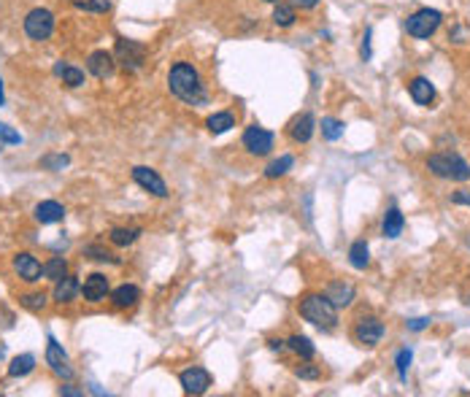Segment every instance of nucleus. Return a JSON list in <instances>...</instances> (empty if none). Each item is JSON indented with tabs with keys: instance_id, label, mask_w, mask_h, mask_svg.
Here are the masks:
<instances>
[{
	"instance_id": "nucleus-30",
	"label": "nucleus",
	"mask_w": 470,
	"mask_h": 397,
	"mask_svg": "<svg viewBox=\"0 0 470 397\" xmlns=\"http://www.w3.org/2000/svg\"><path fill=\"white\" fill-rule=\"evenodd\" d=\"M292 165H295V157H292V155H281L279 160H273V162L265 168V176H268V178H279V176H284V173L289 171Z\"/></svg>"
},
{
	"instance_id": "nucleus-26",
	"label": "nucleus",
	"mask_w": 470,
	"mask_h": 397,
	"mask_svg": "<svg viewBox=\"0 0 470 397\" xmlns=\"http://www.w3.org/2000/svg\"><path fill=\"white\" fill-rule=\"evenodd\" d=\"M297 19V8L292 3H276L273 8V25L276 27H292Z\"/></svg>"
},
{
	"instance_id": "nucleus-36",
	"label": "nucleus",
	"mask_w": 470,
	"mask_h": 397,
	"mask_svg": "<svg viewBox=\"0 0 470 397\" xmlns=\"http://www.w3.org/2000/svg\"><path fill=\"white\" fill-rule=\"evenodd\" d=\"M295 376L303 381H316L319 376H322V370H319L316 365H300V367L295 370Z\"/></svg>"
},
{
	"instance_id": "nucleus-43",
	"label": "nucleus",
	"mask_w": 470,
	"mask_h": 397,
	"mask_svg": "<svg viewBox=\"0 0 470 397\" xmlns=\"http://www.w3.org/2000/svg\"><path fill=\"white\" fill-rule=\"evenodd\" d=\"M60 395H65V397H81L84 395V389H76V386H60Z\"/></svg>"
},
{
	"instance_id": "nucleus-19",
	"label": "nucleus",
	"mask_w": 470,
	"mask_h": 397,
	"mask_svg": "<svg viewBox=\"0 0 470 397\" xmlns=\"http://www.w3.org/2000/svg\"><path fill=\"white\" fill-rule=\"evenodd\" d=\"M33 214L41 225H57V222L65 219V206L57 203V200H41Z\"/></svg>"
},
{
	"instance_id": "nucleus-25",
	"label": "nucleus",
	"mask_w": 470,
	"mask_h": 397,
	"mask_svg": "<svg viewBox=\"0 0 470 397\" xmlns=\"http://www.w3.org/2000/svg\"><path fill=\"white\" fill-rule=\"evenodd\" d=\"M348 262H351V268H357V271H365L367 265H370V249H367L365 241L351 243V249H348Z\"/></svg>"
},
{
	"instance_id": "nucleus-6",
	"label": "nucleus",
	"mask_w": 470,
	"mask_h": 397,
	"mask_svg": "<svg viewBox=\"0 0 470 397\" xmlns=\"http://www.w3.org/2000/svg\"><path fill=\"white\" fill-rule=\"evenodd\" d=\"M54 33V14L49 8H33L25 17V35L30 41H49Z\"/></svg>"
},
{
	"instance_id": "nucleus-45",
	"label": "nucleus",
	"mask_w": 470,
	"mask_h": 397,
	"mask_svg": "<svg viewBox=\"0 0 470 397\" xmlns=\"http://www.w3.org/2000/svg\"><path fill=\"white\" fill-rule=\"evenodd\" d=\"M6 103V92H3V79H0V105Z\"/></svg>"
},
{
	"instance_id": "nucleus-7",
	"label": "nucleus",
	"mask_w": 470,
	"mask_h": 397,
	"mask_svg": "<svg viewBox=\"0 0 470 397\" xmlns=\"http://www.w3.org/2000/svg\"><path fill=\"white\" fill-rule=\"evenodd\" d=\"M384 322L379 319V316H360L357 319V325H354V341L360 346H367V349H373V346L381 344L384 338Z\"/></svg>"
},
{
	"instance_id": "nucleus-15",
	"label": "nucleus",
	"mask_w": 470,
	"mask_h": 397,
	"mask_svg": "<svg viewBox=\"0 0 470 397\" xmlns=\"http://www.w3.org/2000/svg\"><path fill=\"white\" fill-rule=\"evenodd\" d=\"M313 133H316V119H313L311 111H303L300 117L289 122V138L295 143H308L313 138Z\"/></svg>"
},
{
	"instance_id": "nucleus-44",
	"label": "nucleus",
	"mask_w": 470,
	"mask_h": 397,
	"mask_svg": "<svg viewBox=\"0 0 470 397\" xmlns=\"http://www.w3.org/2000/svg\"><path fill=\"white\" fill-rule=\"evenodd\" d=\"M268 346H270L273 351H284V349H287V344H284V341H276V338H273V341H268Z\"/></svg>"
},
{
	"instance_id": "nucleus-37",
	"label": "nucleus",
	"mask_w": 470,
	"mask_h": 397,
	"mask_svg": "<svg viewBox=\"0 0 470 397\" xmlns=\"http://www.w3.org/2000/svg\"><path fill=\"white\" fill-rule=\"evenodd\" d=\"M70 160L65 155H57V157H44V160H41V165H44V168H49V171H54V168H57V171H60V168H65V165H68Z\"/></svg>"
},
{
	"instance_id": "nucleus-11",
	"label": "nucleus",
	"mask_w": 470,
	"mask_h": 397,
	"mask_svg": "<svg viewBox=\"0 0 470 397\" xmlns=\"http://www.w3.org/2000/svg\"><path fill=\"white\" fill-rule=\"evenodd\" d=\"M178 384L187 395H206L211 386V373L206 367H187V370H181Z\"/></svg>"
},
{
	"instance_id": "nucleus-1",
	"label": "nucleus",
	"mask_w": 470,
	"mask_h": 397,
	"mask_svg": "<svg viewBox=\"0 0 470 397\" xmlns=\"http://www.w3.org/2000/svg\"><path fill=\"white\" fill-rule=\"evenodd\" d=\"M168 89L181 103L195 105V108L209 103V92H206V84H203V76L192 63H176L174 68L168 70Z\"/></svg>"
},
{
	"instance_id": "nucleus-39",
	"label": "nucleus",
	"mask_w": 470,
	"mask_h": 397,
	"mask_svg": "<svg viewBox=\"0 0 470 397\" xmlns=\"http://www.w3.org/2000/svg\"><path fill=\"white\" fill-rule=\"evenodd\" d=\"M430 316H419V319H411V322H405V327L411 330V332H422V330H427L430 327Z\"/></svg>"
},
{
	"instance_id": "nucleus-35",
	"label": "nucleus",
	"mask_w": 470,
	"mask_h": 397,
	"mask_svg": "<svg viewBox=\"0 0 470 397\" xmlns=\"http://www.w3.org/2000/svg\"><path fill=\"white\" fill-rule=\"evenodd\" d=\"M411 360H414V351H411V349H400V351H398V357H395V367H398V379L400 381L408 379Z\"/></svg>"
},
{
	"instance_id": "nucleus-27",
	"label": "nucleus",
	"mask_w": 470,
	"mask_h": 397,
	"mask_svg": "<svg viewBox=\"0 0 470 397\" xmlns=\"http://www.w3.org/2000/svg\"><path fill=\"white\" fill-rule=\"evenodd\" d=\"M287 349L295 351L300 360H313V354H316V346H313L306 335H292V338L287 341Z\"/></svg>"
},
{
	"instance_id": "nucleus-32",
	"label": "nucleus",
	"mask_w": 470,
	"mask_h": 397,
	"mask_svg": "<svg viewBox=\"0 0 470 397\" xmlns=\"http://www.w3.org/2000/svg\"><path fill=\"white\" fill-rule=\"evenodd\" d=\"M73 6L79 11H89V14H108L111 11V0H73Z\"/></svg>"
},
{
	"instance_id": "nucleus-9",
	"label": "nucleus",
	"mask_w": 470,
	"mask_h": 397,
	"mask_svg": "<svg viewBox=\"0 0 470 397\" xmlns=\"http://www.w3.org/2000/svg\"><path fill=\"white\" fill-rule=\"evenodd\" d=\"M130 176H133V181L138 184L141 190L152 192L155 197H168V184L162 181V176L155 171V168H146V165H136L133 171H130Z\"/></svg>"
},
{
	"instance_id": "nucleus-24",
	"label": "nucleus",
	"mask_w": 470,
	"mask_h": 397,
	"mask_svg": "<svg viewBox=\"0 0 470 397\" xmlns=\"http://www.w3.org/2000/svg\"><path fill=\"white\" fill-rule=\"evenodd\" d=\"M33 370H35V357L30 351L14 357L11 365H8V376H11V379H25V376H30Z\"/></svg>"
},
{
	"instance_id": "nucleus-12",
	"label": "nucleus",
	"mask_w": 470,
	"mask_h": 397,
	"mask_svg": "<svg viewBox=\"0 0 470 397\" xmlns=\"http://www.w3.org/2000/svg\"><path fill=\"white\" fill-rule=\"evenodd\" d=\"M14 271H17V276L22 278V281H27V284H35V281H41V276H44V265H41L30 252L14 254Z\"/></svg>"
},
{
	"instance_id": "nucleus-34",
	"label": "nucleus",
	"mask_w": 470,
	"mask_h": 397,
	"mask_svg": "<svg viewBox=\"0 0 470 397\" xmlns=\"http://www.w3.org/2000/svg\"><path fill=\"white\" fill-rule=\"evenodd\" d=\"M19 306L27 311H44L46 308V294L44 292H27L19 297Z\"/></svg>"
},
{
	"instance_id": "nucleus-17",
	"label": "nucleus",
	"mask_w": 470,
	"mask_h": 397,
	"mask_svg": "<svg viewBox=\"0 0 470 397\" xmlns=\"http://www.w3.org/2000/svg\"><path fill=\"white\" fill-rule=\"evenodd\" d=\"M79 294H81V284H79L73 276H63L60 281H54V292H52L54 303L68 306V303H73Z\"/></svg>"
},
{
	"instance_id": "nucleus-8",
	"label": "nucleus",
	"mask_w": 470,
	"mask_h": 397,
	"mask_svg": "<svg viewBox=\"0 0 470 397\" xmlns=\"http://www.w3.org/2000/svg\"><path fill=\"white\" fill-rule=\"evenodd\" d=\"M273 143H276V136H273L270 130L260 127V124H252V127L244 130V149L249 155H254V157L270 155Z\"/></svg>"
},
{
	"instance_id": "nucleus-46",
	"label": "nucleus",
	"mask_w": 470,
	"mask_h": 397,
	"mask_svg": "<svg viewBox=\"0 0 470 397\" xmlns=\"http://www.w3.org/2000/svg\"><path fill=\"white\" fill-rule=\"evenodd\" d=\"M262 3H281V0H262Z\"/></svg>"
},
{
	"instance_id": "nucleus-14",
	"label": "nucleus",
	"mask_w": 470,
	"mask_h": 397,
	"mask_svg": "<svg viewBox=\"0 0 470 397\" xmlns=\"http://www.w3.org/2000/svg\"><path fill=\"white\" fill-rule=\"evenodd\" d=\"M81 294H84V300L87 303H103L105 297L111 294V284H108V278L103 276V273H92V276H87V281H84V287H81Z\"/></svg>"
},
{
	"instance_id": "nucleus-33",
	"label": "nucleus",
	"mask_w": 470,
	"mask_h": 397,
	"mask_svg": "<svg viewBox=\"0 0 470 397\" xmlns=\"http://www.w3.org/2000/svg\"><path fill=\"white\" fill-rule=\"evenodd\" d=\"M84 254L92 259H98V262H111V265H119V257H114L105 246H100V243H89V246H84Z\"/></svg>"
},
{
	"instance_id": "nucleus-20",
	"label": "nucleus",
	"mask_w": 470,
	"mask_h": 397,
	"mask_svg": "<svg viewBox=\"0 0 470 397\" xmlns=\"http://www.w3.org/2000/svg\"><path fill=\"white\" fill-rule=\"evenodd\" d=\"M325 294L330 297L335 308H348V306L354 303V294H357V292H354V287H351V284H346V281H332Z\"/></svg>"
},
{
	"instance_id": "nucleus-22",
	"label": "nucleus",
	"mask_w": 470,
	"mask_h": 397,
	"mask_svg": "<svg viewBox=\"0 0 470 397\" xmlns=\"http://www.w3.org/2000/svg\"><path fill=\"white\" fill-rule=\"evenodd\" d=\"M54 76L63 79V84H68V86L84 84V70L76 68V65H68V63H57V65H54Z\"/></svg>"
},
{
	"instance_id": "nucleus-10",
	"label": "nucleus",
	"mask_w": 470,
	"mask_h": 397,
	"mask_svg": "<svg viewBox=\"0 0 470 397\" xmlns=\"http://www.w3.org/2000/svg\"><path fill=\"white\" fill-rule=\"evenodd\" d=\"M46 365L52 367L60 379L70 381L73 376H76L73 367H70V360H68V354H65V349L57 344V338H52V335L46 338Z\"/></svg>"
},
{
	"instance_id": "nucleus-29",
	"label": "nucleus",
	"mask_w": 470,
	"mask_h": 397,
	"mask_svg": "<svg viewBox=\"0 0 470 397\" xmlns=\"http://www.w3.org/2000/svg\"><path fill=\"white\" fill-rule=\"evenodd\" d=\"M63 276H68V259L65 257H52L49 262H44V278L60 281Z\"/></svg>"
},
{
	"instance_id": "nucleus-31",
	"label": "nucleus",
	"mask_w": 470,
	"mask_h": 397,
	"mask_svg": "<svg viewBox=\"0 0 470 397\" xmlns=\"http://www.w3.org/2000/svg\"><path fill=\"white\" fill-rule=\"evenodd\" d=\"M344 130H346V124L341 119H332V117H325V119H322V136L327 141L344 138Z\"/></svg>"
},
{
	"instance_id": "nucleus-40",
	"label": "nucleus",
	"mask_w": 470,
	"mask_h": 397,
	"mask_svg": "<svg viewBox=\"0 0 470 397\" xmlns=\"http://www.w3.org/2000/svg\"><path fill=\"white\" fill-rule=\"evenodd\" d=\"M370 38H373V30H365V35H363V46H360V57H363V60H370Z\"/></svg>"
},
{
	"instance_id": "nucleus-13",
	"label": "nucleus",
	"mask_w": 470,
	"mask_h": 397,
	"mask_svg": "<svg viewBox=\"0 0 470 397\" xmlns=\"http://www.w3.org/2000/svg\"><path fill=\"white\" fill-rule=\"evenodd\" d=\"M87 70L95 76V79H111L114 76V70H117V60H114V54L105 52V49H98V52H92L87 57Z\"/></svg>"
},
{
	"instance_id": "nucleus-2",
	"label": "nucleus",
	"mask_w": 470,
	"mask_h": 397,
	"mask_svg": "<svg viewBox=\"0 0 470 397\" xmlns=\"http://www.w3.org/2000/svg\"><path fill=\"white\" fill-rule=\"evenodd\" d=\"M297 311H300V316H303L308 325L325 330V332L335 330V325H338V308L332 306V300L327 294H319V292L306 294V297L300 300Z\"/></svg>"
},
{
	"instance_id": "nucleus-3",
	"label": "nucleus",
	"mask_w": 470,
	"mask_h": 397,
	"mask_svg": "<svg viewBox=\"0 0 470 397\" xmlns=\"http://www.w3.org/2000/svg\"><path fill=\"white\" fill-rule=\"evenodd\" d=\"M427 171L438 176V178H449V181H468L470 178V165L459 155L452 152H440V155L427 157Z\"/></svg>"
},
{
	"instance_id": "nucleus-42",
	"label": "nucleus",
	"mask_w": 470,
	"mask_h": 397,
	"mask_svg": "<svg viewBox=\"0 0 470 397\" xmlns=\"http://www.w3.org/2000/svg\"><path fill=\"white\" fill-rule=\"evenodd\" d=\"M292 6H295V8H303V11H311V8L319 6V0H292Z\"/></svg>"
},
{
	"instance_id": "nucleus-16",
	"label": "nucleus",
	"mask_w": 470,
	"mask_h": 397,
	"mask_svg": "<svg viewBox=\"0 0 470 397\" xmlns=\"http://www.w3.org/2000/svg\"><path fill=\"white\" fill-rule=\"evenodd\" d=\"M408 95H411V100L417 105H430L436 100V86L430 79H424V76H414L411 82H408Z\"/></svg>"
},
{
	"instance_id": "nucleus-23",
	"label": "nucleus",
	"mask_w": 470,
	"mask_h": 397,
	"mask_svg": "<svg viewBox=\"0 0 470 397\" xmlns=\"http://www.w3.org/2000/svg\"><path fill=\"white\" fill-rule=\"evenodd\" d=\"M206 127H209V133H214V136H222L230 127H235V114H230V111H216V114H211L209 119H206Z\"/></svg>"
},
{
	"instance_id": "nucleus-41",
	"label": "nucleus",
	"mask_w": 470,
	"mask_h": 397,
	"mask_svg": "<svg viewBox=\"0 0 470 397\" xmlns=\"http://www.w3.org/2000/svg\"><path fill=\"white\" fill-rule=\"evenodd\" d=\"M452 203H457V206H470V192L468 190L452 192Z\"/></svg>"
},
{
	"instance_id": "nucleus-21",
	"label": "nucleus",
	"mask_w": 470,
	"mask_h": 397,
	"mask_svg": "<svg viewBox=\"0 0 470 397\" xmlns=\"http://www.w3.org/2000/svg\"><path fill=\"white\" fill-rule=\"evenodd\" d=\"M108 297H111V306H114V308H133L141 300V289L136 284H122V287H117Z\"/></svg>"
},
{
	"instance_id": "nucleus-5",
	"label": "nucleus",
	"mask_w": 470,
	"mask_h": 397,
	"mask_svg": "<svg viewBox=\"0 0 470 397\" xmlns=\"http://www.w3.org/2000/svg\"><path fill=\"white\" fill-rule=\"evenodd\" d=\"M114 60H117V65H122L124 70L136 73V70H141L143 63H146V46L138 44V41H130V38H119L117 46H114Z\"/></svg>"
},
{
	"instance_id": "nucleus-18",
	"label": "nucleus",
	"mask_w": 470,
	"mask_h": 397,
	"mask_svg": "<svg viewBox=\"0 0 470 397\" xmlns=\"http://www.w3.org/2000/svg\"><path fill=\"white\" fill-rule=\"evenodd\" d=\"M403 230H405V216L400 214V208L398 206H389L386 208V214H384V222H381V235L384 238H389V241H395V238H400Z\"/></svg>"
},
{
	"instance_id": "nucleus-28",
	"label": "nucleus",
	"mask_w": 470,
	"mask_h": 397,
	"mask_svg": "<svg viewBox=\"0 0 470 397\" xmlns=\"http://www.w3.org/2000/svg\"><path fill=\"white\" fill-rule=\"evenodd\" d=\"M141 235L138 227H114L111 233H108V241L114 243V246H130V243H136Z\"/></svg>"
},
{
	"instance_id": "nucleus-4",
	"label": "nucleus",
	"mask_w": 470,
	"mask_h": 397,
	"mask_svg": "<svg viewBox=\"0 0 470 397\" xmlns=\"http://www.w3.org/2000/svg\"><path fill=\"white\" fill-rule=\"evenodd\" d=\"M440 25H443V14L438 8H419L405 19V33L411 38L424 41V38H433Z\"/></svg>"
},
{
	"instance_id": "nucleus-38",
	"label": "nucleus",
	"mask_w": 470,
	"mask_h": 397,
	"mask_svg": "<svg viewBox=\"0 0 470 397\" xmlns=\"http://www.w3.org/2000/svg\"><path fill=\"white\" fill-rule=\"evenodd\" d=\"M0 141H3V143H22V136H19L17 130H11L8 124L0 122Z\"/></svg>"
}]
</instances>
